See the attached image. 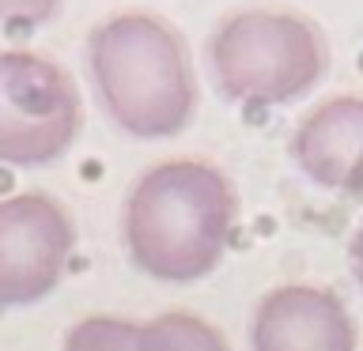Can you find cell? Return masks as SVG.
<instances>
[{
	"label": "cell",
	"instance_id": "cell-1",
	"mask_svg": "<svg viewBox=\"0 0 363 351\" xmlns=\"http://www.w3.org/2000/svg\"><path fill=\"white\" fill-rule=\"evenodd\" d=\"M84 64L102 117L129 140H174L197 117L201 79L189 42L159 11L102 16L84 42Z\"/></svg>",
	"mask_w": 363,
	"mask_h": 351
},
{
	"label": "cell",
	"instance_id": "cell-2",
	"mask_svg": "<svg viewBox=\"0 0 363 351\" xmlns=\"http://www.w3.org/2000/svg\"><path fill=\"white\" fill-rule=\"evenodd\" d=\"M238 223L235 181L208 159H163L133 181L121 242L155 283H197L227 257Z\"/></svg>",
	"mask_w": 363,
	"mask_h": 351
},
{
	"label": "cell",
	"instance_id": "cell-3",
	"mask_svg": "<svg viewBox=\"0 0 363 351\" xmlns=\"http://www.w3.org/2000/svg\"><path fill=\"white\" fill-rule=\"evenodd\" d=\"M204 68L231 106L277 110L306 98L329 76V42L299 11L242 8L212 27Z\"/></svg>",
	"mask_w": 363,
	"mask_h": 351
},
{
	"label": "cell",
	"instance_id": "cell-4",
	"mask_svg": "<svg viewBox=\"0 0 363 351\" xmlns=\"http://www.w3.org/2000/svg\"><path fill=\"white\" fill-rule=\"evenodd\" d=\"M84 129V95L68 68L34 50H0V166H50Z\"/></svg>",
	"mask_w": 363,
	"mask_h": 351
},
{
	"label": "cell",
	"instance_id": "cell-5",
	"mask_svg": "<svg viewBox=\"0 0 363 351\" xmlns=\"http://www.w3.org/2000/svg\"><path fill=\"white\" fill-rule=\"evenodd\" d=\"M76 249V219L53 192L0 197V310H23L61 287Z\"/></svg>",
	"mask_w": 363,
	"mask_h": 351
},
{
	"label": "cell",
	"instance_id": "cell-6",
	"mask_svg": "<svg viewBox=\"0 0 363 351\" xmlns=\"http://www.w3.org/2000/svg\"><path fill=\"white\" fill-rule=\"evenodd\" d=\"M356 317L337 291L318 283H280L250 317V351H356Z\"/></svg>",
	"mask_w": 363,
	"mask_h": 351
},
{
	"label": "cell",
	"instance_id": "cell-7",
	"mask_svg": "<svg viewBox=\"0 0 363 351\" xmlns=\"http://www.w3.org/2000/svg\"><path fill=\"white\" fill-rule=\"evenodd\" d=\"M288 155L311 185L363 197V95H333L295 121Z\"/></svg>",
	"mask_w": 363,
	"mask_h": 351
},
{
	"label": "cell",
	"instance_id": "cell-8",
	"mask_svg": "<svg viewBox=\"0 0 363 351\" xmlns=\"http://www.w3.org/2000/svg\"><path fill=\"white\" fill-rule=\"evenodd\" d=\"M140 351H235L223 328L189 310H167L140 325Z\"/></svg>",
	"mask_w": 363,
	"mask_h": 351
},
{
	"label": "cell",
	"instance_id": "cell-9",
	"mask_svg": "<svg viewBox=\"0 0 363 351\" xmlns=\"http://www.w3.org/2000/svg\"><path fill=\"white\" fill-rule=\"evenodd\" d=\"M140 325L121 313H87L65 333L61 351H140Z\"/></svg>",
	"mask_w": 363,
	"mask_h": 351
},
{
	"label": "cell",
	"instance_id": "cell-10",
	"mask_svg": "<svg viewBox=\"0 0 363 351\" xmlns=\"http://www.w3.org/2000/svg\"><path fill=\"white\" fill-rule=\"evenodd\" d=\"M65 11V0H0V34L27 38L45 30Z\"/></svg>",
	"mask_w": 363,
	"mask_h": 351
},
{
	"label": "cell",
	"instance_id": "cell-11",
	"mask_svg": "<svg viewBox=\"0 0 363 351\" xmlns=\"http://www.w3.org/2000/svg\"><path fill=\"white\" fill-rule=\"evenodd\" d=\"M348 272H352V280H356V287L363 291V223L356 226V234H352V242H348Z\"/></svg>",
	"mask_w": 363,
	"mask_h": 351
}]
</instances>
